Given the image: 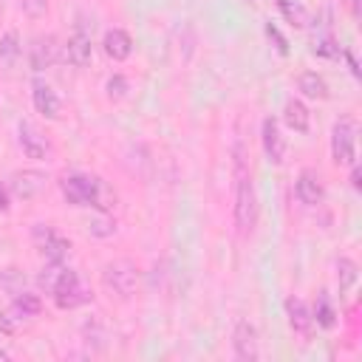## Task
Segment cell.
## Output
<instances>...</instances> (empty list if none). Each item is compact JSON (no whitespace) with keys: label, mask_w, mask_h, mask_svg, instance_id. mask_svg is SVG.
Instances as JSON below:
<instances>
[{"label":"cell","mask_w":362,"mask_h":362,"mask_svg":"<svg viewBox=\"0 0 362 362\" xmlns=\"http://www.w3.org/2000/svg\"><path fill=\"white\" fill-rule=\"evenodd\" d=\"M232 175H235V206H232V218H235V229L240 238H249L257 226V215H260V204H257V189H255V178L252 170L246 164V153L243 144L238 141L232 150Z\"/></svg>","instance_id":"6da1fadb"},{"label":"cell","mask_w":362,"mask_h":362,"mask_svg":"<svg viewBox=\"0 0 362 362\" xmlns=\"http://www.w3.org/2000/svg\"><path fill=\"white\" fill-rule=\"evenodd\" d=\"M59 192L71 206H93L107 212L113 204L110 189L105 187L102 178L90 175V173H68L59 178Z\"/></svg>","instance_id":"7a4b0ae2"},{"label":"cell","mask_w":362,"mask_h":362,"mask_svg":"<svg viewBox=\"0 0 362 362\" xmlns=\"http://www.w3.org/2000/svg\"><path fill=\"white\" fill-rule=\"evenodd\" d=\"M331 158L337 167H351L356 161V122L339 119L331 127Z\"/></svg>","instance_id":"3957f363"},{"label":"cell","mask_w":362,"mask_h":362,"mask_svg":"<svg viewBox=\"0 0 362 362\" xmlns=\"http://www.w3.org/2000/svg\"><path fill=\"white\" fill-rule=\"evenodd\" d=\"M102 283L113 294L130 297V294H136V286H139V269L130 260H113L102 269Z\"/></svg>","instance_id":"277c9868"},{"label":"cell","mask_w":362,"mask_h":362,"mask_svg":"<svg viewBox=\"0 0 362 362\" xmlns=\"http://www.w3.org/2000/svg\"><path fill=\"white\" fill-rule=\"evenodd\" d=\"M31 240H34L37 252H40L45 260H65L68 252H71V240H68L65 235H59L51 223H34Z\"/></svg>","instance_id":"5b68a950"},{"label":"cell","mask_w":362,"mask_h":362,"mask_svg":"<svg viewBox=\"0 0 362 362\" xmlns=\"http://www.w3.org/2000/svg\"><path fill=\"white\" fill-rule=\"evenodd\" d=\"M62 59L71 62L74 68L90 65V59H93V40H90V31H88L82 23H76L74 31H71V37L65 40V45H62Z\"/></svg>","instance_id":"8992f818"},{"label":"cell","mask_w":362,"mask_h":362,"mask_svg":"<svg viewBox=\"0 0 362 362\" xmlns=\"http://www.w3.org/2000/svg\"><path fill=\"white\" fill-rule=\"evenodd\" d=\"M62 57V45L54 34H42V37H34L31 45H28V65L34 74L40 71H48L57 59Z\"/></svg>","instance_id":"52a82bcc"},{"label":"cell","mask_w":362,"mask_h":362,"mask_svg":"<svg viewBox=\"0 0 362 362\" xmlns=\"http://www.w3.org/2000/svg\"><path fill=\"white\" fill-rule=\"evenodd\" d=\"M260 141H263V153H266L269 164H274V167L286 164L288 141H286V136H283V130H280V122H277V119H272V116H266V119H263V124H260Z\"/></svg>","instance_id":"ba28073f"},{"label":"cell","mask_w":362,"mask_h":362,"mask_svg":"<svg viewBox=\"0 0 362 362\" xmlns=\"http://www.w3.org/2000/svg\"><path fill=\"white\" fill-rule=\"evenodd\" d=\"M232 351L238 359L252 362L260 359V339H257V328L249 320H238L232 328Z\"/></svg>","instance_id":"9c48e42d"},{"label":"cell","mask_w":362,"mask_h":362,"mask_svg":"<svg viewBox=\"0 0 362 362\" xmlns=\"http://www.w3.org/2000/svg\"><path fill=\"white\" fill-rule=\"evenodd\" d=\"M294 198H297L300 204H305V206L322 204L325 187H322V178H320L317 170H311V167L300 170V175H297V181H294Z\"/></svg>","instance_id":"30bf717a"},{"label":"cell","mask_w":362,"mask_h":362,"mask_svg":"<svg viewBox=\"0 0 362 362\" xmlns=\"http://www.w3.org/2000/svg\"><path fill=\"white\" fill-rule=\"evenodd\" d=\"M17 144H20V150H23L28 158H34V161H40V158H45V156L51 153L48 136H42L31 122H20V124H17Z\"/></svg>","instance_id":"8fae6325"},{"label":"cell","mask_w":362,"mask_h":362,"mask_svg":"<svg viewBox=\"0 0 362 362\" xmlns=\"http://www.w3.org/2000/svg\"><path fill=\"white\" fill-rule=\"evenodd\" d=\"M79 274L74 272V269H68L62 260H48V266L40 272V277H37V283H40V288L45 291V294H57V291H62L71 280H76Z\"/></svg>","instance_id":"7c38bea8"},{"label":"cell","mask_w":362,"mask_h":362,"mask_svg":"<svg viewBox=\"0 0 362 362\" xmlns=\"http://www.w3.org/2000/svg\"><path fill=\"white\" fill-rule=\"evenodd\" d=\"M286 317H288V325L297 337L308 339L314 334V314H311V308L303 297H288L286 300Z\"/></svg>","instance_id":"4fadbf2b"},{"label":"cell","mask_w":362,"mask_h":362,"mask_svg":"<svg viewBox=\"0 0 362 362\" xmlns=\"http://www.w3.org/2000/svg\"><path fill=\"white\" fill-rule=\"evenodd\" d=\"M31 102H34V110L45 119H59V110H62V102L57 96V90L42 82V79H34L31 82Z\"/></svg>","instance_id":"5bb4252c"},{"label":"cell","mask_w":362,"mask_h":362,"mask_svg":"<svg viewBox=\"0 0 362 362\" xmlns=\"http://www.w3.org/2000/svg\"><path fill=\"white\" fill-rule=\"evenodd\" d=\"M45 173H37V170H23V173H14L11 175V184H8V189L17 195V198H23V201H28V198H34L37 192H42L45 189Z\"/></svg>","instance_id":"9a60e30c"},{"label":"cell","mask_w":362,"mask_h":362,"mask_svg":"<svg viewBox=\"0 0 362 362\" xmlns=\"http://www.w3.org/2000/svg\"><path fill=\"white\" fill-rule=\"evenodd\" d=\"M102 48L113 62H124L133 54V37L124 28H110L102 40Z\"/></svg>","instance_id":"2e32d148"},{"label":"cell","mask_w":362,"mask_h":362,"mask_svg":"<svg viewBox=\"0 0 362 362\" xmlns=\"http://www.w3.org/2000/svg\"><path fill=\"white\" fill-rule=\"evenodd\" d=\"M51 300H54V305H57V308L71 311V308H79V305H85V303L90 300V288L76 277V280H71L62 291H57Z\"/></svg>","instance_id":"e0dca14e"},{"label":"cell","mask_w":362,"mask_h":362,"mask_svg":"<svg viewBox=\"0 0 362 362\" xmlns=\"http://www.w3.org/2000/svg\"><path fill=\"white\" fill-rule=\"evenodd\" d=\"M283 122L294 130V133H308L311 130V113L300 99H288L283 105Z\"/></svg>","instance_id":"ac0fdd59"},{"label":"cell","mask_w":362,"mask_h":362,"mask_svg":"<svg viewBox=\"0 0 362 362\" xmlns=\"http://www.w3.org/2000/svg\"><path fill=\"white\" fill-rule=\"evenodd\" d=\"M8 311H11L14 320L37 317V314L42 311V300H40V294H34V291H17L14 300H11V305H8Z\"/></svg>","instance_id":"d6986e66"},{"label":"cell","mask_w":362,"mask_h":362,"mask_svg":"<svg viewBox=\"0 0 362 362\" xmlns=\"http://www.w3.org/2000/svg\"><path fill=\"white\" fill-rule=\"evenodd\" d=\"M297 88H300V93H303L305 99H328V82H325L317 71H305V74H300Z\"/></svg>","instance_id":"ffe728a7"},{"label":"cell","mask_w":362,"mask_h":362,"mask_svg":"<svg viewBox=\"0 0 362 362\" xmlns=\"http://www.w3.org/2000/svg\"><path fill=\"white\" fill-rule=\"evenodd\" d=\"M20 54H23V48H20L17 31H6L0 37V68L3 71H11L17 65V59H20Z\"/></svg>","instance_id":"44dd1931"},{"label":"cell","mask_w":362,"mask_h":362,"mask_svg":"<svg viewBox=\"0 0 362 362\" xmlns=\"http://www.w3.org/2000/svg\"><path fill=\"white\" fill-rule=\"evenodd\" d=\"M311 314H314V325H320V328H334L337 325V308H334V303H331L328 294H320L317 297Z\"/></svg>","instance_id":"7402d4cb"},{"label":"cell","mask_w":362,"mask_h":362,"mask_svg":"<svg viewBox=\"0 0 362 362\" xmlns=\"http://www.w3.org/2000/svg\"><path fill=\"white\" fill-rule=\"evenodd\" d=\"M280 14H283L286 23L294 25V28H305V25L311 23L308 8H305L300 0H280Z\"/></svg>","instance_id":"603a6c76"},{"label":"cell","mask_w":362,"mask_h":362,"mask_svg":"<svg viewBox=\"0 0 362 362\" xmlns=\"http://www.w3.org/2000/svg\"><path fill=\"white\" fill-rule=\"evenodd\" d=\"M359 280V266L351 260V257H339L337 260V283H339V291H351Z\"/></svg>","instance_id":"cb8c5ba5"},{"label":"cell","mask_w":362,"mask_h":362,"mask_svg":"<svg viewBox=\"0 0 362 362\" xmlns=\"http://www.w3.org/2000/svg\"><path fill=\"white\" fill-rule=\"evenodd\" d=\"M311 54L325 57V59H339V57H342V48L337 45L334 37H317V40L311 42Z\"/></svg>","instance_id":"d4e9b609"},{"label":"cell","mask_w":362,"mask_h":362,"mask_svg":"<svg viewBox=\"0 0 362 362\" xmlns=\"http://www.w3.org/2000/svg\"><path fill=\"white\" fill-rule=\"evenodd\" d=\"M20 8H23V14L37 20V17H42L48 11V0H20Z\"/></svg>","instance_id":"484cf974"},{"label":"cell","mask_w":362,"mask_h":362,"mask_svg":"<svg viewBox=\"0 0 362 362\" xmlns=\"http://www.w3.org/2000/svg\"><path fill=\"white\" fill-rule=\"evenodd\" d=\"M266 34H269V40H274L277 51H280V54L286 57V54H288V42H286V37H283V34H280V31H277V28H274L272 23H266Z\"/></svg>","instance_id":"4316f807"},{"label":"cell","mask_w":362,"mask_h":362,"mask_svg":"<svg viewBox=\"0 0 362 362\" xmlns=\"http://www.w3.org/2000/svg\"><path fill=\"white\" fill-rule=\"evenodd\" d=\"M124 88H127L124 76H119V74H116V76H110V79H107V96H116V99H119V96H124Z\"/></svg>","instance_id":"83f0119b"},{"label":"cell","mask_w":362,"mask_h":362,"mask_svg":"<svg viewBox=\"0 0 362 362\" xmlns=\"http://www.w3.org/2000/svg\"><path fill=\"white\" fill-rule=\"evenodd\" d=\"M17 328V322L11 320V311H0V331L3 334H11Z\"/></svg>","instance_id":"f1b7e54d"},{"label":"cell","mask_w":362,"mask_h":362,"mask_svg":"<svg viewBox=\"0 0 362 362\" xmlns=\"http://www.w3.org/2000/svg\"><path fill=\"white\" fill-rule=\"evenodd\" d=\"M351 187H354L356 192L362 189V181H359V164H356V161L351 164Z\"/></svg>","instance_id":"f546056e"},{"label":"cell","mask_w":362,"mask_h":362,"mask_svg":"<svg viewBox=\"0 0 362 362\" xmlns=\"http://www.w3.org/2000/svg\"><path fill=\"white\" fill-rule=\"evenodd\" d=\"M6 209H8V187L0 184V212H6Z\"/></svg>","instance_id":"4dcf8cb0"},{"label":"cell","mask_w":362,"mask_h":362,"mask_svg":"<svg viewBox=\"0 0 362 362\" xmlns=\"http://www.w3.org/2000/svg\"><path fill=\"white\" fill-rule=\"evenodd\" d=\"M6 359H8V351H6V348H0V362H6Z\"/></svg>","instance_id":"1f68e13d"},{"label":"cell","mask_w":362,"mask_h":362,"mask_svg":"<svg viewBox=\"0 0 362 362\" xmlns=\"http://www.w3.org/2000/svg\"><path fill=\"white\" fill-rule=\"evenodd\" d=\"M0 339H3V331H0Z\"/></svg>","instance_id":"d6a6232c"}]
</instances>
